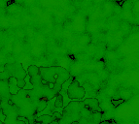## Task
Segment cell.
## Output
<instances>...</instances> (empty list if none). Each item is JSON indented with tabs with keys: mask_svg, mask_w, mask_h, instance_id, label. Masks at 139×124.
<instances>
[{
	"mask_svg": "<svg viewBox=\"0 0 139 124\" xmlns=\"http://www.w3.org/2000/svg\"><path fill=\"white\" fill-rule=\"evenodd\" d=\"M5 71L10 75V77L15 78L17 80L19 79H25L27 73L23 70L21 63H7L5 64Z\"/></svg>",
	"mask_w": 139,
	"mask_h": 124,
	"instance_id": "1",
	"label": "cell"
},
{
	"mask_svg": "<svg viewBox=\"0 0 139 124\" xmlns=\"http://www.w3.org/2000/svg\"><path fill=\"white\" fill-rule=\"evenodd\" d=\"M85 95V89L84 87L80 85V83L74 79L72 83L70 84L68 91H67V96L71 100H80Z\"/></svg>",
	"mask_w": 139,
	"mask_h": 124,
	"instance_id": "2",
	"label": "cell"
},
{
	"mask_svg": "<svg viewBox=\"0 0 139 124\" xmlns=\"http://www.w3.org/2000/svg\"><path fill=\"white\" fill-rule=\"evenodd\" d=\"M18 80L15 79V78H10L8 79V84H9V89H10V93L11 95H16L19 93V91L21 90L19 87H18V84H17Z\"/></svg>",
	"mask_w": 139,
	"mask_h": 124,
	"instance_id": "3",
	"label": "cell"
},
{
	"mask_svg": "<svg viewBox=\"0 0 139 124\" xmlns=\"http://www.w3.org/2000/svg\"><path fill=\"white\" fill-rule=\"evenodd\" d=\"M84 104L86 106V108H88L89 110L91 111H93L95 113V111H97L96 109H99L98 108V101L96 99H93V98H91V99H87L84 101Z\"/></svg>",
	"mask_w": 139,
	"mask_h": 124,
	"instance_id": "4",
	"label": "cell"
},
{
	"mask_svg": "<svg viewBox=\"0 0 139 124\" xmlns=\"http://www.w3.org/2000/svg\"><path fill=\"white\" fill-rule=\"evenodd\" d=\"M36 120H37L38 122H40L41 124H50L55 120V118H54L52 115L44 114V115H41L40 117H38Z\"/></svg>",
	"mask_w": 139,
	"mask_h": 124,
	"instance_id": "5",
	"label": "cell"
},
{
	"mask_svg": "<svg viewBox=\"0 0 139 124\" xmlns=\"http://www.w3.org/2000/svg\"><path fill=\"white\" fill-rule=\"evenodd\" d=\"M40 74V69L35 66V65H31L28 67V70H27V75L30 77V78H34L36 76H38Z\"/></svg>",
	"mask_w": 139,
	"mask_h": 124,
	"instance_id": "6",
	"label": "cell"
},
{
	"mask_svg": "<svg viewBox=\"0 0 139 124\" xmlns=\"http://www.w3.org/2000/svg\"><path fill=\"white\" fill-rule=\"evenodd\" d=\"M48 106V101L46 100H39L38 104H37V107H36V113H41L43 111H45Z\"/></svg>",
	"mask_w": 139,
	"mask_h": 124,
	"instance_id": "7",
	"label": "cell"
},
{
	"mask_svg": "<svg viewBox=\"0 0 139 124\" xmlns=\"http://www.w3.org/2000/svg\"><path fill=\"white\" fill-rule=\"evenodd\" d=\"M55 107L57 109H61L64 107V104H63V96L61 94H58L56 96V101H55Z\"/></svg>",
	"mask_w": 139,
	"mask_h": 124,
	"instance_id": "8",
	"label": "cell"
},
{
	"mask_svg": "<svg viewBox=\"0 0 139 124\" xmlns=\"http://www.w3.org/2000/svg\"><path fill=\"white\" fill-rule=\"evenodd\" d=\"M17 84H18V87L20 89H23L24 86L26 85V80L25 79H19L18 82H17Z\"/></svg>",
	"mask_w": 139,
	"mask_h": 124,
	"instance_id": "9",
	"label": "cell"
},
{
	"mask_svg": "<svg viewBox=\"0 0 139 124\" xmlns=\"http://www.w3.org/2000/svg\"><path fill=\"white\" fill-rule=\"evenodd\" d=\"M112 104L115 106V107H117V106H119L120 104H122V103H124V99H118V100H115V99H113L112 100Z\"/></svg>",
	"mask_w": 139,
	"mask_h": 124,
	"instance_id": "10",
	"label": "cell"
},
{
	"mask_svg": "<svg viewBox=\"0 0 139 124\" xmlns=\"http://www.w3.org/2000/svg\"><path fill=\"white\" fill-rule=\"evenodd\" d=\"M108 92H109V94H113V90H108Z\"/></svg>",
	"mask_w": 139,
	"mask_h": 124,
	"instance_id": "11",
	"label": "cell"
},
{
	"mask_svg": "<svg viewBox=\"0 0 139 124\" xmlns=\"http://www.w3.org/2000/svg\"><path fill=\"white\" fill-rule=\"evenodd\" d=\"M0 124H3V121H1V120H0Z\"/></svg>",
	"mask_w": 139,
	"mask_h": 124,
	"instance_id": "12",
	"label": "cell"
}]
</instances>
